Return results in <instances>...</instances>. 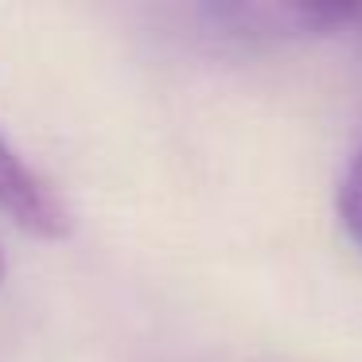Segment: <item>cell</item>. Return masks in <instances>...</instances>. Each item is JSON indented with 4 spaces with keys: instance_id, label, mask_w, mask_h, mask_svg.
I'll return each instance as SVG.
<instances>
[{
    "instance_id": "cell-1",
    "label": "cell",
    "mask_w": 362,
    "mask_h": 362,
    "mask_svg": "<svg viewBox=\"0 0 362 362\" xmlns=\"http://www.w3.org/2000/svg\"><path fill=\"white\" fill-rule=\"evenodd\" d=\"M0 211L20 230L40 238H59L66 230V203L55 195L47 180L12 148L0 133Z\"/></svg>"
},
{
    "instance_id": "cell-2",
    "label": "cell",
    "mask_w": 362,
    "mask_h": 362,
    "mask_svg": "<svg viewBox=\"0 0 362 362\" xmlns=\"http://www.w3.org/2000/svg\"><path fill=\"white\" fill-rule=\"evenodd\" d=\"M339 218H343L346 234L362 245V152L351 160L343 183H339Z\"/></svg>"
},
{
    "instance_id": "cell-3",
    "label": "cell",
    "mask_w": 362,
    "mask_h": 362,
    "mask_svg": "<svg viewBox=\"0 0 362 362\" xmlns=\"http://www.w3.org/2000/svg\"><path fill=\"white\" fill-rule=\"evenodd\" d=\"M0 276H4V257H0Z\"/></svg>"
}]
</instances>
